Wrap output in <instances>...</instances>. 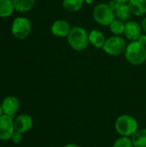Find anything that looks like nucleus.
<instances>
[{
	"label": "nucleus",
	"mask_w": 146,
	"mask_h": 147,
	"mask_svg": "<svg viewBox=\"0 0 146 147\" xmlns=\"http://www.w3.org/2000/svg\"><path fill=\"white\" fill-rule=\"evenodd\" d=\"M63 147H81L80 146L77 145V144H73V143H70V144H67L65 146H64Z\"/></svg>",
	"instance_id": "393cba45"
},
{
	"label": "nucleus",
	"mask_w": 146,
	"mask_h": 147,
	"mask_svg": "<svg viewBox=\"0 0 146 147\" xmlns=\"http://www.w3.org/2000/svg\"><path fill=\"white\" fill-rule=\"evenodd\" d=\"M71 25L65 20H57L51 27V33L59 38L67 37L71 31Z\"/></svg>",
	"instance_id": "9b49d317"
},
{
	"label": "nucleus",
	"mask_w": 146,
	"mask_h": 147,
	"mask_svg": "<svg viewBox=\"0 0 146 147\" xmlns=\"http://www.w3.org/2000/svg\"><path fill=\"white\" fill-rule=\"evenodd\" d=\"M113 147H134V146L130 137L120 136L114 142Z\"/></svg>",
	"instance_id": "aec40b11"
},
{
	"label": "nucleus",
	"mask_w": 146,
	"mask_h": 147,
	"mask_svg": "<svg viewBox=\"0 0 146 147\" xmlns=\"http://www.w3.org/2000/svg\"><path fill=\"white\" fill-rule=\"evenodd\" d=\"M2 115H3V109H2V106H1V104H0V116H1Z\"/></svg>",
	"instance_id": "bb28decb"
},
{
	"label": "nucleus",
	"mask_w": 146,
	"mask_h": 147,
	"mask_svg": "<svg viewBox=\"0 0 146 147\" xmlns=\"http://www.w3.org/2000/svg\"><path fill=\"white\" fill-rule=\"evenodd\" d=\"M142 27L135 21H128L125 24V36L131 41H136L142 34Z\"/></svg>",
	"instance_id": "9d476101"
},
{
	"label": "nucleus",
	"mask_w": 146,
	"mask_h": 147,
	"mask_svg": "<svg viewBox=\"0 0 146 147\" xmlns=\"http://www.w3.org/2000/svg\"><path fill=\"white\" fill-rule=\"evenodd\" d=\"M114 128L120 136L131 138L139 130V122L133 116L124 114L116 119Z\"/></svg>",
	"instance_id": "f03ea898"
},
{
	"label": "nucleus",
	"mask_w": 146,
	"mask_h": 147,
	"mask_svg": "<svg viewBox=\"0 0 146 147\" xmlns=\"http://www.w3.org/2000/svg\"><path fill=\"white\" fill-rule=\"evenodd\" d=\"M14 132L15 127L13 118L4 114L0 116V140L6 141L11 140Z\"/></svg>",
	"instance_id": "0eeeda50"
},
{
	"label": "nucleus",
	"mask_w": 146,
	"mask_h": 147,
	"mask_svg": "<svg viewBox=\"0 0 146 147\" xmlns=\"http://www.w3.org/2000/svg\"><path fill=\"white\" fill-rule=\"evenodd\" d=\"M121 3H120V2H118L117 0H111L110 2H109V3H108V5L111 7V9L114 10V11H115L118 8H119V6L120 5Z\"/></svg>",
	"instance_id": "4be33fe9"
},
{
	"label": "nucleus",
	"mask_w": 146,
	"mask_h": 147,
	"mask_svg": "<svg viewBox=\"0 0 146 147\" xmlns=\"http://www.w3.org/2000/svg\"><path fill=\"white\" fill-rule=\"evenodd\" d=\"M3 112L4 115L10 117H14L20 108V101L17 97L14 96H6L1 103Z\"/></svg>",
	"instance_id": "6e6552de"
},
{
	"label": "nucleus",
	"mask_w": 146,
	"mask_h": 147,
	"mask_svg": "<svg viewBox=\"0 0 146 147\" xmlns=\"http://www.w3.org/2000/svg\"><path fill=\"white\" fill-rule=\"evenodd\" d=\"M15 10L24 13L31 10L35 3V0H12Z\"/></svg>",
	"instance_id": "2eb2a0df"
},
{
	"label": "nucleus",
	"mask_w": 146,
	"mask_h": 147,
	"mask_svg": "<svg viewBox=\"0 0 146 147\" xmlns=\"http://www.w3.org/2000/svg\"><path fill=\"white\" fill-rule=\"evenodd\" d=\"M125 57L133 65H143L146 61V47L138 40L131 41L125 51Z\"/></svg>",
	"instance_id": "7ed1b4c3"
},
{
	"label": "nucleus",
	"mask_w": 146,
	"mask_h": 147,
	"mask_svg": "<svg viewBox=\"0 0 146 147\" xmlns=\"http://www.w3.org/2000/svg\"><path fill=\"white\" fill-rule=\"evenodd\" d=\"M10 29L15 38L18 40H24L31 33L32 23L28 18L18 16L12 22Z\"/></svg>",
	"instance_id": "39448f33"
},
{
	"label": "nucleus",
	"mask_w": 146,
	"mask_h": 147,
	"mask_svg": "<svg viewBox=\"0 0 146 147\" xmlns=\"http://www.w3.org/2000/svg\"><path fill=\"white\" fill-rule=\"evenodd\" d=\"M33 119L29 115L22 114L19 115L14 120V127L15 131L20 132L22 134H25L28 132L33 127Z\"/></svg>",
	"instance_id": "1a4fd4ad"
},
{
	"label": "nucleus",
	"mask_w": 146,
	"mask_h": 147,
	"mask_svg": "<svg viewBox=\"0 0 146 147\" xmlns=\"http://www.w3.org/2000/svg\"><path fill=\"white\" fill-rule=\"evenodd\" d=\"M127 3L133 15L140 16L146 13V0H129Z\"/></svg>",
	"instance_id": "ddd939ff"
},
{
	"label": "nucleus",
	"mask_w": 146,
	"mask_h": 147,
	"mask_svg": "<svg viewBox=\"0 0 146 147\" xmlns=\"http://www.w3.org/2000/svg\"><path fill=\"white\" fill-rule=\"evenodd\" d=\"M89 43L96 48H102L106 41L103 33L97 29L90 31V33L89 34Z\"/></svg>",
	"instance_id": "f8f14e48"
},
{
	"label": "nucleus",
	"mask_w": 146,
	"mask_h": 147,
	"mask_svg": "<svg viewBox=\"0 0 146 147\" xmlns=\"http://www.w3.org/2000/svg\"><path fill=\"white\" fill-rule=\"evenodd\" d=\"M141 27H142V29L145 32V34H146V16L144 18V19H143V21H142Z\"/></svg>",
	"instance_id": "b1692460"
},
{
	"label": "nucleus",
	"mask_w": 146,
	"mask_h": 147,
	"mask_svg": "<svg viewBox=\"0 0 146 147\" xmlns=\"http://www.w3.org/2000/svg\"><path fill=\"white\" fill-rule=\"evenodd\" d=\"M126 47L127 45L124 38L120 35H114L106 40L102 49L108 55L119 56L125 53Z\"/></svg>",
	"instance_id": "423d86ee"
},
{
	"label": "nucleus",
	"mask_w": 146,
	"mask_h": 147,
	"mask_svg": "<svg viewBox=\"0 0 146 147\" xmlns=\"http://www.w3.org/2000/svg\"><path fill=\"white\" fill-rule=\"evenodd\" d=\"M114 13H115V16L117 17V19L124 22L130 21L132 18V15H133L128 3H121L119 6V8L114 11Z\"/></svg>",
	"instance_id": "4468645a"
},
{
	"label": "nucleus",
	"mask_w": 146,
	"mask_h": 147,
	"mask_svg": "<svg viewBox=\"0 0 146 147\" xmlns=\"http://www.w3.org/2000/svg\"><path fill=\"white\" fill-rule=\"evenodd\" d=\"M22 134H22V133H20V132L15 131L14 134H13V135H12V137H11L12 142L15 143V144H19V143H21L22 140V139H23V135H22Z\"/></svg>",
	"instance_id": "412c9836"
},
{
	"label": "nucleus",
	"mask_w": 146,
	"mask_h": 147,
	"mask_svg": "<svg viewBox=\"0 0 146 147\" xmlns=\"http://www.w3.org/2000/svg\"><path fill=\"white\" fill-rule=\"evenodd\" d=\"M118 2H120V3H127L129 2V0H117Z\"/></svg>",
	"instance_id": "a878e982"
},
{
	"label": "nucleus",
	"mask_w": 146,
	"mask_h": 147,
	"mask_svg": "<svg viewBox=\"0 0 146 147\" xmlns=\"http://www.w3.org/2000/svg\"><path fill=\"white\" fill-rule=\"evenodd\" d=\"M138 41L140 44H142V45H144V46L146 47V34H141L139 36V38L138 39Z\"/></svg>",
	"instance_id": "5701e85b"
},
{
	"label": "nucleus",
	"mask_w": 146,
	"mask_h": 147,
	"mask_svg": "<svg viewBox=\"0 0 146 147\" xmlns=\"http://www.w3.org/2000/svg\"><path fill=\"white\" fill-rule=\"evenodd\" d=\"M131 139L134 147H146V128L139 129Z\"/></svg>",
	"instance_id": "f3484780"
},
{
	"label": "nucleus",
	"mask_w": 146,
	"mask_h": 147,
	"mask_svg": "<svg viewBox=\"0 0 146 147\" xmlns=\"http://www.w3.org/2000/svg\"><path fill=\"white\" fill-rule=\"evenodd\" d=\"M85 0H63V7L69 12H77L80 10Z\"/></svg>",
	"instance_id": "a211bd4d"
},
{
	"label": "nucleus",
	"mask_w": 146,
	"mask_h": 147,
	"mask_svg": "<svg viewBox=\"0 0 146 147\" xmlns=\"http://www.w3.org/2000/svg\"><path fill=\"white\" fill-rule=\"evenodd\" d=\"M66 38L70 47L77 52L85 50L89 44V33L82 27L76 26L71 28Z\"/></svg>",
	"instance_id": "f257e3e1"
},
{
	"label": "nucleus",
	"mask_w": 146,
	"mask_h": 147,
	"mask_svg": "<svg viewBox=\"0 0 146 147\" xmlns=\"http://www.w3.org/2000/svg\"><path fill=\"white\" fill-rule=\"evenodd\" d=\"M93 18L100 25L109 26L115 19V13L108 3H99L93 9Z\"/></svg>",
	"instance_id": "20e7f679"
},
{
	"label": "nucleus",
	"mask_w": 146,
	"mask_h": 147,
	"mask_svg": "<svg viewBox=\"0 0 146 147\" xmlns=\"http://www.w3.org/2000/svg\"><path fill=\"white\" fill-rule=\"evenodd\" d=\"M86 2L89 3H91V2H92V0H86Z\"/></svg>",
	"instance_id": "cd10ccee"
},
{
	"label": "nucleus",
	"mask_w": 146,
	"mask_h": 147,
	"mask_svg": "<svg viewBox=\"0 0 146 147\" xmlns=\"http://www.w3.org/2000/svg\"><path fill=\"white\" fill-rule=\"evenodd\" d=\"M15 10L12 0H0V17H9Z\"/></svg>",
	"instance_id": "dca6fc26"
},
{
	"label": "nucleus",
	"mask_w": 146,
	"mask_h": 147,
	"mask_svg": "<svg viewBox=\"0 0 146 147\" xmlns=\"http://www.w3.org/2000/svg\"><path fill=\"white\" fill-rule=\"evenodd\" d=\"M125 22L119 20V19H114L111 24L108 26L109 27V29L110 31L115 34V35H120L122 34H124V31H125Z\"/></svg>",
	"instance_id": "6ab92c4d"
}]
</instances>
